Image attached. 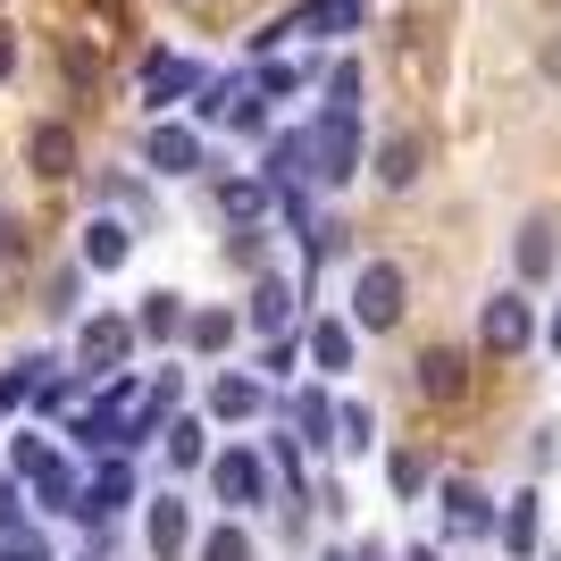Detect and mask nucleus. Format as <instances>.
<instances>
[{
  "label": "nucleus",
  "mask_w": 561,
  "mask_h": 561,
  "mask_svg": "<svg viewBox=\"0 0 561 561\" xmlns=\"http://www.w3.org/2000/svg\"><path fill=\"white\" fill-rule=\"evenodd\" d=\"M402 302H411V277H402L394 260H360V277H352V328H402Z\"/></svg>",
  "instance_id": "nucleus-1"
},
{
  "label": "nucleus",
  "mask_w": 561,
  "mask_h": 561,
  "mask_svg": "<svg viewBox=\"0 0 561 561\" xmlns=\"http://www.w3.org/2000/svg\"><path fill=\"white\" fill-rule=\"evenodd\" d=\"M352 176H360V117L328 110L310 126V185H352Z\"/></svg>",
  "instance_id": "nucleus-2"
},
{
  "label": "nucleus",
  "mask_w": 561,
  "mask_h": 561,
  "mask_svg": "<svg viewBox=\"0 0 561 561\" xmlns=\"http://www.w3.org/2000/svg\"><path fill=\"white\" fill-rule=\"evenodd\" d=\"M76 369L101 377V369H135V319L126 310H93L76 328Z\"/></svg>",
  "instance_id": "nucleus-3"
},
{
  "label": "nucleus",
  "mask_w": 561,
  "mask_h": 561,
  "mask_svg": "<svg viewBox=\"0 0 561 561\" xmlns=\"http://www.w3.org/2000/svg\"><path fill=\"white\" fill-rule=\"evenodd\" d=\"M210 494L227 503V512H260V503H268V461H260V453H243V445H227V453L210 461Z\"/></svg>",
  "instance_id": "nucleus-4"
},
{
  "label": "nucleus",
  "mask_w": 561,
  "mask_h": 561,
  "mask_svg": "<svg viewBox=\"0 0 561 561\" xmlns=\"http://www.w3.org/2000/svg\"><path fill=\"white\" fill-rule=\"evenodd\" d=\"M185 93H202V68H193V59H176V50H142V84H135L142 110L160 117V110H176Z\"/></svg>",
  "instance_id": "nucleus-5"
},
{
  "label": "nucleus",
  "mask_w": 561,
  "mask_h": 561,
  "mask_svg": "<svg viewBox=\"0 0 561 561\" xmlns=\"http://www.w3.org/2000/svg\"><path fill=\"white\" fill-rule=\"evenodd\" d=\"M142 545H151V561H185V545H193V503L185 494H151V503H142Z\"/></svg>",
  "instance_id": "nucleus-6"
},
{
  "label": "nucleus",
  "mask_w": 561,
  "mask_h": 561,
  "mask_svg": "<svg viewBox=\"0 0 561 561\" xmlns=\"http://www.w3.org/2000/svg\"><path fill=\"white\" fill-rule=\"evenodd\" d=\"M142 168H160V176H202V168H210V151H202V135H193V126H151V135H142Z\"/></svg>",
  "instance_id": "nucleus-7"
},
{
  "label": "nucleus",
  "mask_w": 561,
  "mask_h": 561,
  "mask_svg": "<svg viewBox=\"0 0 561 561\" xmlns=\"http://www.w3.org/2000/svg\"><path fill=\"white\" fill-rule=\"evenodd\" d=\"M126 503H135V461L110 453V461L84 478V494H76V519H110V512H126Z\"/></svg>",
  "instance_id": "nucleus-8"
},
{
  "label": "nucleus",
  "mask_w": 561,
  "mask_h": 561,
  "mask_svg": "<svg viewBox=\"0 0 561 561\" xmlns=\"http://www.w3.org/2000/svg\"><path fill=\"white\" fill-rule=\"evenodd\" d=\"M478 335H486L494 360H512V352H528V335H537V319H528V294H494L486 319H478Z\"/></svg>",
  "instance_id": "nucleus-9"
},
{
  "label": "nucleus",
  "mask_w": 561,
  "mask_h": 561,
  "mask_svg": "<svg viewBox=\"0 0 561 561\" xmlns=\"http://www.w3.org/2000/svg\"><path fill=\"white\" fill-rule=\"evenodd\" d=\"M126 260H135V227H126V218H93L76 268H84V277H110V268H126Z\"/></svg>",
  "instance_id": "nucleus-10"
},
{
  "label": "nucleus",
  "mask_w": 561,
  "mask_h": 561,
  "mask_svg": "<svg viewBox=\"0 0 561 561\" xmlns=\"http://www.w3.org/2000/svg\"><path fill=\"white\" fill-rule=\"evenodd\" d=\"M445 528H453V537H494V503H486V486L445 478Z\"/></svg>",
  "instance_id": "nucleus-11"
},
{
  "label": "nucleus",
  "mask_w": 561,
  "mask_h": 561,
  "mask_svg": "<svg viewBox=\"0 0 561 561\" xmlns=\"http://www.w3.org/2000/svg\"><path fill=\"white\" fill-rule=\"evenodd\" d=\"M25 168H34V176H68V168H76V135H68V117H43V126L25 135Z\"/></svg>",
  "instance_id": "nucleus-12"
},
{
  "label": "nucleus",
  "mask_w": 561,
  "mask_h": 561,
  "mask_svg": "<svg viewBox=\"0 0 561 561\" xmlns=\"http://www.w3.org/2000/svg\"><path fill=\"white\" fill-rule=\"evenodd\" d=\"M420 394H427V402H461V394H469V360H461L453 344L420 352Z\"/></svg>",
  "instance_id": "nucleus-13"
},
{
  "label": "nucleus",
  "mask_w": 561,
  "mask_h": 561,
  "mask_svg": "<svg viewBox=\"0 0 561 561\" xmlns=\"http://www.w3.org/2000/svg\"><path fill=\"white\" fill-rule=\"evenodd\" d=\"M294 445H319V453L335 445V394L328 386H302V394H294Z\"/></svg>",
  "instance_id": "nucleus-14"
},
{
  "label": "nucleus",
  "mask_w": 561,
  "mask_h": 561,
  "mask_svg": "<svg viewBox=\"0 0 561 561\" xmlns=\"http://www.w3.org/2000/svg\"><path fill=\"white\" fill-rule=\"evenodd\" d=\"M512 260H519V277L528 285H545L561 268V243H553V218H528V227H519V243H512Z\"/></svg>",
  "instance_id": "nucleus-15"
},
{
  "label": "nucleus",
  "mask_w": 561,
  "mask_h": 561,
  "mask_svg": "<svg viewBox=\"0 0 561 561\" xmlns=\"http://www.w3.org/2000/svg\"><path fill=\"white\" fill-rule=\"evenodd\" d=\"M25 478H34V494H43V512H76V494H84L76 461H59V453H43V461L25 469Z\"/></svg>",
  "instance_id": "nucleus-16"
},
{
  "label": "nucleus",
  "mask_w": 561,
  "mask_h": 561,
  "mask_svg": "<svg viewBox=\"0 0 561 561\" xmlns=\"http://www.w3.org/2000/svg\"><path fill=\"white\" fill-rule=\"evenodd\" d=\"M537 537H545L537 494H512V503H503V553H512V561H528V553H537Z\"/></svg>",
  "instance_id": "nucleus-17"
},
{
  "label": "nucleus",
  "mask_w": 561,
  "mask_h": 561,
  "mask_svg": "<svg viewBox=\"0 0 561 561\" xmlns=\"http://www.w3.org/2000/svg\"><path fill=\"white\" fill-rule=\"evenodd\" d=\"M135 335H151V344H176V335H185V294H142Z\"/></svg>",
  "instance_id": "nucleus-18"
},
{
  "label": "nucleus",
  "mask_w": 561,
  "mask_h": 561,
  "mask_svg": "<svg viewBox=\"0 0 561 561\" xmlns=\"http://www.w3.org/2000/svg\"><path fill=\"white\" fill-rule=\"evenodd\" d=\"M260 402H268V386H260V377H218V386H210V420H252V411H260Z\"/></svg>",
  "instance_id": "nucleus-19"
},
{
  "label": "nucleus",
  "mask_w": 561,
  "mask_h": 561,
  "mask_svg": "<svg viewBox=\"0 0 561 561\" xmlns=\"http://www.w3.org/2000/svg\"><path fill=\"white\" fill-rule=\"evenodd\" d=\"M243 319H252L260 335H285V319H294V285H285V277H260V285H252V310H243Z\"/></svg>",
  "instance_id": "nucleus-20"
},
{
  "label": "nucleus",
  "mask_w": 561,
  "mask_h": 561,
  "mask_svg": "<svg viewBox=\"0 0 561 561\" xmlns=\"http://www.w3.org/2000/svg\"><path fill=\"white\" fill-rule=\"evenodd\" d=\"M420 160H427V151H420V135H386V142H377V176H386V185H420Z\"/></svg>",
  "instance_id": "nucleus-21"
},
{
  "label": "nucleus",
  "mask_w": 561,
  "mask_h": 561,
  "mask_svg": "<svg viewBox=\"0 0 561 561\" xmlns=\"http://www.w3.org/2000/svg\"><path fill=\"white\" fill-rule=\"evenodd\" d=\"M310 360L328 377H344L352 369V319H319V328H310Z\"/></svg>",
  "instance_id": "nucleus-22"
},
{
  "label": "nucleus",
  "mask_w": 561,
  "mask_h": 561,
  "mask_svg": "<svg viewBox=\"0 0 561 561\" xmlns=\"http://www.w3.org/2000/svg\"><path fill=\"white\" fill-rule=\"evenodd\" d=\"M268 202H277V193L260 185V176H227V185H218V210H227L234 227H252V218L268 210Z\"/></svg>",
  "instance_id": "nucleus-23"
},
{
  "label": "nucleus",
  "mask_w": 561,
  "mask_h": 561,
  "mask_svg": "<svg viewBox=\"0 0 561 561\" xmlns=\"http://www.w3.org/2000/svg\"><path fill=\"white\" fill-rule=\"evenodd\" d=\"M185 344L202 352V360H210V352H227V344H234V310H193V319H185Z\"/></svg>",
  "instance_id": "nucleus-24"
},
{
  "label": "nucleus",
  "mask_w": 561,
  "mask_h": 561,
  "mask_svg": "<svg viewBox=\"0 0 561 561\" xmlns=\"http://www.w3.org/2000/svg\"><path fill=\"white\" fill-rule=\"evenodd\" d=\"M202 453H210L202 420H168V469H202Z\"/></svg>",
  "instance_id": "nucleus-25"
},
{
  "label": "nucleus",
  "mask_w": 561,
  "mask_h": 561,
  "mask_svg": "<svg viewBox=\"0 0 561 561\" xmlns=\"http://www.w3.org/2000/svg\"><path fill=\"white\" fill-rule=\"evenodd\" d=\"M335 427H344V436H335L344 453H369V445H377V420H369V402H344V411H335Z\"/></svg>",
  "instance_id": "nucleus-26"
},
{
  "label": "nucleus",
  "mask_w": 561,
  "mask_h": 561,
  "mask_svg": "<svg viewBox=\"0 0 561 561\" xmlns=\"http://www.w3.org/2000/svg\"><path fill=\"white\" fill-rule=\"evenodd\" d=\"M202 561H252V537H243L234 519H218L210 537H202Z\"/></svg>",
  "instance_id": "nucleus-27"
},
{
  "label": "nucleus",
  "mask_w": 561,
  "mask_h": 561,
  "mask_svg": "<svg viewBox=\"0 0 561 561\" xmlns=\"http://www.w3.org/2000/svg\"><path fill=\"white\" fill-rule=\"evenodd\" d=\"M294 84H302V68H294V59H260V76H252V93H260V101H285Z\"/></svg>",
  "instance_id": "nucleus-28"
},
{
  "label": "nucleus",
  "mask_w": 561,
  "mask_h": 561,
  "mask_svg": "<svg viewBox=\"0 0 561 561\" xmlns=\"http://www.w3.org/2000/svg\"><path fill=\"white\" fill-rule=\"evenodd\" d=\"M328 110H360V59H335L328 68Z\"/></svg>",
  "instance_id": "nucleus-29"
},
{
  "label": "nucleus",
  "mask_w": 561,
  "mask_h": 561,
  "mask_svg": "<svg viewBox=\"0 0 561 561\" xmlns=\"http://www.w3.org/2000/svg\"><path fill=\"white\" fill-rule=\"evenodd\" d=\"M76 302H84V268L68 260V268H50V319H68Z\"/></svg>",
  "instance_id": "nucleus-30"
},
{
  "label": "nucleus",
  "mask_w": 561,
  "mask_h": 561,
  "mask_svg": "<svg viewBox=\"0 0 561 561\" xmlns=\"http://www.w3.org/2000/svg\"><path fill=\"white\" fill-rule=\"evenodd\" d=\"M386 478H394V494L411 503V494L427 486V453H394V461H386Z\"/></svg>",
  "instance_id": "nucleus-31"
},
{
  "label": "nucleus",
  "mask_w": 561,
  "mask_h": 561,
  "mask_svg": "<svg viewBox=\"0 0 561 561\" xmlns=\"http://www.w3.org/2000/svg\"><path fill=\"white\" fill-rule=\"evenodd\" d=\"M268 461H277V478L294 486V503H302V445H294V436H268Z\"/></svg>",
  "instance_id": "nucleus-32"
},
{
  "label": "nucleus",
  "mask_w": 561,
  "mask_h": 561,
  "mask_svg": "<svg viewBox=\"0 0 561 561\" xmlns=\"http://www.w3.org/2000/svg\"><path fill=\"white\" fill-rule=\"evenodd\" d=\"M0 537H25V486L0 478Z\"/></svg>",
  "instance_id": "nucleus-33"
},
{
  "label": "nucleus",
  "mask_w": 561,
  "mask_h": 561,
  "mask_svg": "<svg viewBox=\"0 0 561 561\" xmlns=\"http://www.w3.org/2000/svg\"><path fill=\"white\" fill-rule=\"evenodd\" d=\"M0 561H50L43 537H0Z\"/></svg>",
  "instance_id": "nucleus-34"
},
{
  "label": "nucleus",
  "mask_w": 561,
  "mask_h": 561,
  "mask_svg": "<svg viewBox=\"0 0 561 561\" xmlns=\"http://www.w3.org/2000/svg\"><path fill=\"white\" fill-rule=\"evenodd\" d=\"M294 360H302V352L285 344V335H277V344H268V352H260V369H268V377H294Z\"/></svg>",
  "instance_id": "nucleus-35"
},
{
  "label": "nucleus",
  "mask_w": 561,
  "mask_h": 561,
  "mask_svg": "<svg viewBox=\"0 0 561 561\" xmlns=\"http://www.w3.org/2000/svg\"><path fill=\"white\" fill-rule=\"evenodd\" d=\"M18 252H25V227H18L9 210H0V260H18Z\"/></svg>",
  "instance_id": "nucleus-36"
},
{
  "label": "nucleus",
  "mask_w": 561,
  "mask_h": 561,
  "mask_svg": "<svg viewBox=\"0 0 561 561\" xmlns=\"http://www.w3.org/2000/svg\"><path fill=\"white\" fill-rule=\"evenodd\" d=\"M18 68V43H9V25H0V76Z\"/></svg>",
  "instance_id": "nucleus-37"
},
{
  "label": "nucleus",
  "mask_w": 561,
  "mask_h": 561,
  "mask_svg": "<svg viewBox=\"0 0 561 561\" xmlns=\"http://www.w3.org/2000/svg\"><path fill=\"white\" fill-rule=\"evenodd\" d=\"M402 561H445V553H436V545H411V553H402Z\"/></svg>",
  "instance_id": "nucleus-38"
},
{
  "label": "nucleus",
  "mask_w": 561,
  "mask_h": 561,
  "mask_svg": "<svg viewBox=\"0 0 561 561\" xmlns=\"http://www.w3.org/2000/svg\"><path fill=\"white\" fill-rule=\"evenodd\" d=\"M545 344H553V352H561V310H553V328H545Z\"/></svg>",
  "instance_id": "nucleus-39"
},
{
  "label": "nucleus",
  "mask_w": 561,
  "mask_h": 561,
  "mask_svg": "<svg viewBox=\"0 0 561 561\" xmlns=\"http://www.w3.org/2000/svg\"><path fill=\"white\" fill-rule=\"evenodd\" d=\"M553 561H561V553H553Z\"/></svg>",
  "instance_id": "nucleus-40"
}]
</instances>
